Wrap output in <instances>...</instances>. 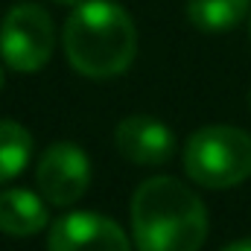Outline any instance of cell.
<instances>
[{
	"mask_svg": "<svg viewBox=\"0 0 251 251\" xmlns=\"http://www.w3.org/2000/svg\"><path fill=\"white\" fill-rule=\"evenodd\" d=\"M56 47L53 18L38 3H15L0 21V59L18 73H35Z\"/></svg>",
	"mask_w": 251,
	"mask_h": 251,
	"instance_id": "obj_4",
	"label": "cell"
},
{
	"mask_svg": "<svg viewBox=\"0 0 251 251\" xmlns=\"http://www.w3.org/2000/svg\"><path fill=\"white\" fill-rule=\"evenodd\" d=\"M222 251H251V237H246V240H237V243L225 246Z\"/></svg>",
	"mask_w": 251,
	"mask_h": 251,
	"instance_id": "obj_11",
	"label": "cell"
},
{
	"mask_svg": "<svg viewBox=\"0 0 251 251\" xmlns=\"http://www.w3.org/2000/svg\"><path fill=\"white\" fill-rule=\"evenodd\" d=\"M47 222L44 196L21 187L0 190V231L6 237H35L47 228Z\"/></svg>",
	"mask_w": 251,
	"mask_h": 251,
	"instance_id": "obj_8",
	"label": "cell"
},
{
	"mask_svg": "<svg viewBox=\"0 0 251 251\" xmlns=\"http://www.w3.org/2000/svg\"><path fill=\"white\" fill-rule=\"evenodd\" d=\"M35 184L47 204L70 207L85 196L91 184V161L76 143L59 140L41 152L35 167Z\"/></svg>",
	"mask_w": 251,
	"mask_h": 251,
	"instance_id": "obj_5",
	"label": "cell"
},
{
	"mask_svg": "<svg viewBox=\"0 0 251 251\" xmlns=\"http://www.w3.org/2000/svg\"><path fill=\"white\" fill-rule=\"evenodd\" d=\"M56 3H67V6H79L82 0H56Z\"/></svg>",
	"mask_w": 251,
	"mask_h": 251,
	"instance_id": "obj_12",
	"label": "cell"
},
{
	"mask_svg": "<svg viewBox=\"0 0 251 251\" xmlns=\"http://www.w3.org/2000/svg\"><path fill=\"white\" fill-rule=\"evenodd\" d=\"M251 12V0H187L190 24L201 32H228L243 24Z\"/></svg>",
	"mask_w": 251,
	"mask_h": 251,
	"instance_id": "obj_9",
	"label": "cell"
},
{
	"mask_svg": "<svg viewBox=\"0 0 251 251\" xmlns=\"http://www.w3.org/2000/svg\"><path fill=\"white\" fill-rule=\"evenodd\" d=\"M249 35H251V21H249Z\"/></svg>",
	"mask_w": 251,
	"mask_h": 251,
	"instance_id": "obj_14",
	"label": "cell"
},
{
	"mask_svg": "<svg viewBox=\"0 0 251 251\" xmlns=\"http://www.w3.org/2000/svg\"><path fill=\"white\" fill-rule=\"evenodd\" d=\"M50 251H131V243L126 231L102 213H64L53 222L50 237H47Z\"/></svg>",
	"mask_w": 251,
	"mask_h": 251,
	"instance_id": "obj_6",
	"label": "cell"
},
{
	"mask_svg": "<svg viewBox=\"0 0 251 251\" xmlns=\"http://www.w3.org/2000/svg\"><path fill=\"white\" fill-rule=\"evenodd\" d=\"M32 158V134L15 120H0V184L15 181Z\"/></svg>",
	"mask_w": 251,
	"mask_h": 251,
	"instance_id": "obj_10",
	"label": "cell"
},
{
	"mask_svg": "<svg viewBox=\"0 0 251 251\" xmlns=\"http://www.w3.org/2000/svg\"><path fill=\"white\" fill-rule=\"evenodd\" d=\"M114 146L128 164L137 167H161L176 155V134L173 128L155 117L131 114L120 120L114 131Z\"/></svg>",
	"mask_w": 251,
	"mask_h": 251,
	"instance_id": "obj_7",
	"label": "cell"
},
{
	"mask_svg": "<svg viewBox=\"0 0 251 251\" xmlns=\"http://www.w3.org/2000/svg\"><path fill=\"white\" fill-rule=\"evenodd\" d=\"M131 237L137 251H199L207 240V210L178 178L155 176L131 196Z\"/></svg>",
	"mask_w": 251,
	"mask_h": 251,
	"instance_id": "obj_1",
	"label": "cell"
},
{
	"mask_svg": "<svg viewBox=\"0 0 251 251\" xmlns=\"http://www.w3.org/2000/svg\"><path fill=\"white\" fill-rule=\"evenodd\" d=\"M70 67L88 79H111L126 73L137 53V29L123 6L111 0H82L62 32Z\"/></svg>",
	"mask_w": 251,
	"mask_h": 251,
	"instance_id": "obj_2",
	"label": "cell"
},
{
	"mask_svg": "<svg viewBox=\"0 0 251 251\" xmlns=\"http://www.w3.org/2000/svg\"><path fill=\"white\" fill-rule=\"evenodd\" d=\"M0 91H3V70H0Z\"/></svg>",
	"mask_w": 251,
	"mask_h": 251,
	"instance_id": "obj_13",
	"label": "cell"
},
{
	"mask_svg": "<svg viewBox=\"0 0 251 251\" xmlns=\"http://www.w3.org/2000/svg\"><path fill=\"white\" fill-rule=\"evenodd\" d=\"M187 176L207 190H228L251 178V134L237 126H204L184 146Z\"/></svg>",
	"mask_w": 251,
	"mask_h": 251,
	"instance_id": "obj_3",
	"label": "cell"
}]
</instances>
